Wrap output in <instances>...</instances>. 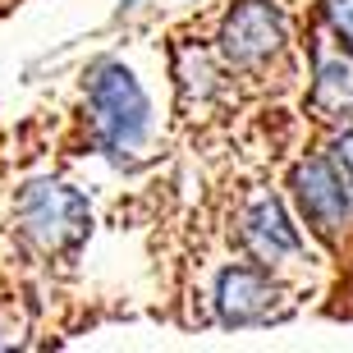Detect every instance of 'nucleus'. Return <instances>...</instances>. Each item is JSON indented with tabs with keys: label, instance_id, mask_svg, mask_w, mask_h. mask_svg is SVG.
<instances>
[{
	"label": "nucleus",
	"instance_id": "obj_5",
	"mask_svg": "<svg viewBox=\"0 0 353 353\" xmlns=\"http://www.w3.org/2000/svg\"><path fill=\"white\" fill-rule=\"evenodd\" d=\"M280 285H275L266 271L257 266H230L216 280V316L225 326H257V321H271L275 307H280Z\"/></svg>",
	"mask_w": 353,
	"mask_h": 353
},
{
	"label": "nucleus",
	"instance_id": "obj_3",
	"mask_svg": "<svg viewBox=\"0 0 353 353\" xmlns=\"http://www.w3.org/2000/svg\"><path fill=\"white\" fill-rule=\"evenodd\" d=\"M285 14L271 0H239L221 23V55L234 69H262L285 51Z\"/></svg>",
	"mask_w": 353,
	"mask_h": 353
},
{
	"label": "nucleus",
	"instance_id": "obj_1",
	"mask_svg": "<svg viewBox=\"0 0 353 353\" xmlns=\"http://www.w3.org/2000/svg\"><path fill=\"white\" fill-rule=\"evenodd\" d=\"M88 105L92 124H97V143L115 161H129L133 152H143L147 129H152V105H147V92L138 88V79L119 60H101L88 74Z\"/></svg>",
	"mask_w": 353,
	"mask_h": 353
},
{
	"label": "nucleus",
	"instance_id": "obj_7",
	"mask_svg": "<svg viewBox=\"0 0 353 353\" xmlns=\"http://www.w3.org/2000/svg\"><path fill=\"white\" fill-rule=\"evenodd\" d=\"M312 105L335 124H353V51H316V79H312Z\"/></svg>",
	"mask_w": 353,
	"mask_h": 353
},
{
	"label": "nucleus",
	"instance_id": "obj_8",
	"mask_svg": "<svg viewBox=\"0 0 353 353\" xmlns=\"http://www.w3.org/2000/svg\"><path fill=\"white\" fill-rule=\"evenodd\" d=\"M326 23L344 41V51H353V0H326Z\"/></svg>",
	"mask_w": 353,
	"mask_h": 353
},
{
	"label": "nucleus",
	"instance_id": "obj_4",
	"mask_svg": "<svg viewBox=\"0 0 353 353\" xmlns=\"http://www.w3.org/2000/svg\"><path fill=\"white\" fill-rule=\"evenodd\" d=\"M289 188H294V202H299L303 221L312 225L321 239H335L349 225L353 193H349V183L340 179V170L330 165V157L299 161L294 174H289Z\"/></svg>",
	"mask_w": 353,
	"mask_h": 353
},
{
	"label": "nucleus",
	"instance_id": "obj_6",
	"mask_svg": "<svg viewBox=\"0 0 353 353\" xmlns=\"http://www.w3.org/2000/svg\"><path fill=\"white\" fill-rule=\"evenodd\" d=\"M243 248L257 257V262H285L294 252L303 248L299 230L289 225L285 207L275 202V197H257L243 216Z\"/></svg>",
	"mask_w": 353,
	"mask_h": 353
},
{
	"label": "nucleus",
	"instance_id": "obj_2",
	"mask_svg": "<svg viewBox=\"0 0 353 353\" xmlns=\"http://www.w3.org/2000/svg\"><path fill=\"white\" fill-rule=\"evenodd\" d=\"M19 225L41 252H69L74 243L88 239L92 211L79 188L41 179V183H28L23 197H19Z\"/></svg>",
	"mask_w": 353,
	"mask_h": 353
},
{
	"label": "nucleus",
	"instance_id": "obj_9",
	"mask_svg": "<svg viewBox=\"0 0 353 353\" xmlns=\"http://www.w3.org/2000/svg\"><path fill=\"white\" fill-rule=\"evenodd\" d=\"M326 157H330V165L340 170V179L349 183V193H353V124L340 133V138H335V143H330Z\"/></svg>",
	"mask_w": 353,
	"mask_h": 353
}]
</instances>
